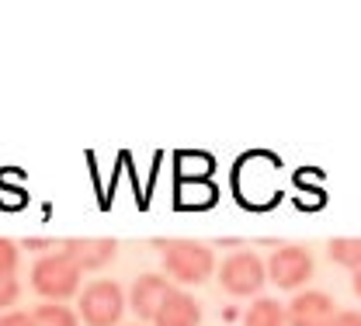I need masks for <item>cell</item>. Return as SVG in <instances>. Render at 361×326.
Returning <instances> with one entry per match:
<instances>
[{
	"mask_svg": "<svg viewBox=\"0 0 361 326\" xmlns=\"http://www.w3.org/2000/svg\"><path fill=\"white\" fill-rule=\"evenodd\" d=\"M63 253L77 264V271H101L115 261L118 253V243L115 239H66L63 243Z\"/></svg>",
	"mask_w": 361,
	"mask_h": 326,
	"instance_id": "obj_8",
	"label": "cell"
},
{
	"mask_svg": "<svg viewBox=\"0 0 361 326\" xmlns=\"http://www.w3.org/2000/svg\"><path fill=\"white\" fill-rule=\"evenodd\" d=\"M0 326H35L32 313H0Z\"/></svg>",
	"mask_w": 361,
	"mask_h": 326,
	"instance_id": "obj_15",
	"label": "cell"
},
{
	"mask_svg": "<svg viewBox=\"0 0 361 326\" xmlns=\"http://www.w3.org/2000/svg\"><path fill=\"white\" fill-rule=\"evenodd\" d=\"M18 299H21V284H18V278H4L0 281V313H4V309H11Z\"/></svg>",
	"mask_w": 361,
	"mask_h": 326,
	"instance_id": "obj_14",
	"label": "cell"
},
{
	"mask_svg": "<svg viewBox=\"0 0 361 326\" xmlns=\"http://www.w3.org/2000/svg\"><path fill=\"white\" fill-rule=\"evenodd\" d=\"M198 323H202V306H198L195 295H188L180 288H171V295L164 299V306L153 316V326H198Z\"/></svg>",
	"mask_w": 361,
	"mask_h": 326,
	"instance_id": "obj_9",
	"label": "cell"
},
{
	"mask_svg": "<svg viewBox=\"0 0 361 326\" xmlns=\"http://www.w3.org/2000/svg\"><path fill=\"white\" fill-rule=\"evenodd\" d=\"M264 281H268V268L257 253L236 250L219 264V284L233 299H257Z\"/></svg>",
	"mask_w": 361,
	"mask_h": 326,
	"instance_id": "obj_4",
	"label": "cell"
},
{
	"mask_svg": "<svg viewBox=\"0 0 361 326\" xmlns=\"http://www.w3.org/2000/svg\"><path fill=\"white\" fill-rule=\"evenodd\" d=\"M351 275H355V278H351V284H355V295L361 299V268H358V271H351Z\"/></svg>",
	"mask_w": 361,
	"mask_h": 326,
	"instance_id": "obj_18",
	"label": "cell"
},
{
	"mask_svg": "<svg viewBox=\"0 0 361 326\" xmlns=\"http://www.w3.org/2000/svg\"><path fill=\"white\" fill-rule=\"evenodd\" d=\"M326 326H361V313L348 309V313H334V320Z\"/></svg>",
	"mask_w": 361,
	"mask_h": 326,
	"instance_id": "obj_16",
	"label": "cell"
},
{
	"mask_svg": "<svg viewBox=\"0 0 361 326\" xmlns=\"http://www.w3.org/2000/svg\"><path fill=\"white\" fill-rule=\"evenodd\" d=\"M32 288L42 295V302H66L80 288V271L63 250L45 253L32 264Z\"/></svg>",
	"mask_w": 361,
	"mask_h": 326,
	"instance_id": "obj_2",
	"label": "cell"
},
{
	"mask_svg": "<svg viewBox=\"0 0 361 326\" xmlns=\"http://www.w3.org/2000/svg\"><path fill=\"white\" fill-rule=\"evenodd\" d=\"M18 264H21V250H18V243L0 236V281L14 278V275H18Z\"/></svg>",
	"mask_w": 361,
	"mask_h": 326,
	"instance_id": "obj_13",
	"label": "cell"
},
{
	"mask_svg": "<svg viewBox=\"0 0 361 326\" xmlns=\"http://www.w3.org/2000/svg\"><path fill=\"white\" fill-rule=\"evenodd\" d=\"M243 326H285V306L274 299H254V306L243 313Z\"/></svg>",
	"mask_w": 361,
	"mask_h": 326,
	"instance_id": "obj_10",
	"label": "cell"
},
{
	"mask_svg": "<svg viewBox=\"0 0 361 326\" xmlns=\"http://www.w3.org/2000/svg\"><path fill=\"white\" fill-rule=\"evenodd\" d=\"M326 253H330L334 264H341V268H348V271H358L361 268V236H337V239H330Z\"/></svg>",
	"mask_w": 361,
	"mask_h": 326,
	"instance_id": "obj_11",
	"label": "cell"
},
{
	"mask_svg": "<svg viewBox=\"0 0 361 326\" xmlns=\"http://www.w3.org/2000/svg\"><path fill=\"white\" fill-rule=\"evenodd\" d=\"M157 250L164 253V271L178 284H202L216 275V253L205 243L195 239H157Z\"/></svg>",
	"mask_w": 361,
	"mask_h": 326,
	"instance_id": "obj_1",
	"label": "cell"
},
{
	"mask_svg": "<svg viewBox=\"0 0 361 326\" xmlns=\"http://www.w3.org/2000/svg\"><path fill=\"white\" fill-rule=\"evenodd\" d=\"M25 246H28V250H45V253H49V243H45V239H28Z\"/></svg>",
	"mask_w": 361,
	"mask_h": 326,
	"instance_id": "obj_17",
	"label": "cell"
},
{
	"mask_svg": "<svg viewBox=\"0 0 361 326\" xmlns=\"http://www.w3.org/2000/svg\"><path fill=\"white\" fill-rule=\"evenodd\" d=\"M126 316V291L118 281H90L80 291V313L84 326H118Z\"/></svg>",
	"mask_w": 361,
	"mask_h": 326,
	"instance_id": "obj_3",
	"label": "cell"
},
{
	"mask_svg": "<svg viewBox=\"0 0 361 326\" xmlns=\"http://www.w3.org/2000/svg\"><path fill=\"white\" fill-rule=\"evenodd\" d=\"M268 268V278L278 284V288H285V291H299L306 281L313 278V253L306 250V246H299V243H285V246H278L274 253H271V261L264 264Z\"/></svg>",
	"mask_w": 361,
	"mask_h": 326,
	"instance_id": "obj_5",
	"label": "cell"
},
{
	"mask_svg": "<svg viewBox=\"0 0 361 326\" xmlns=\"http://www.w3.org/2000/svg\"><path fill=\"white\" fill-rule=\"evenodd\" d=\"M171 281L164 278V275H157V271H146V275H139L133 281V295H129V302H133V313L139 320H153L157 316V309L164 306V299L171 295Z\"/></svg>",
	"mask_w": 361,
	"mask_h": 326,
	"instance_id": "obj_7",
	"label": "cell"
},
{
	"mask_svg": "<svg viewBox=\"0 0 361 326\" xmlns=\"http://www.w3.org/2000/svg\"><path fill=\"white\" fill-rule=\"evenodd\" d=\"M32 323L35 326H80L77 313L63 302H42L35 313H32Z\"/></svg>",
	"mask_w": 361,
	"mask_h": 326,
	"instance_id": "obj_12",
	"label": "cell"
},
{
	"mask_svg": "<svg viewBox=\"0 0 361 326\" xmlns=\"http://www.w3.org/2000/svg\"><path fill=\"white\" fill-rule=\"evenodd\" d=\"M334 313L337 306L326 291L306 288L285 306V326H326L334 320Z\"/></svg>",
	"mask_w": 361,
	"mask_h": 326,
	"instance_id": "obj_6",
	"label": "cell"
}]
</instances>
